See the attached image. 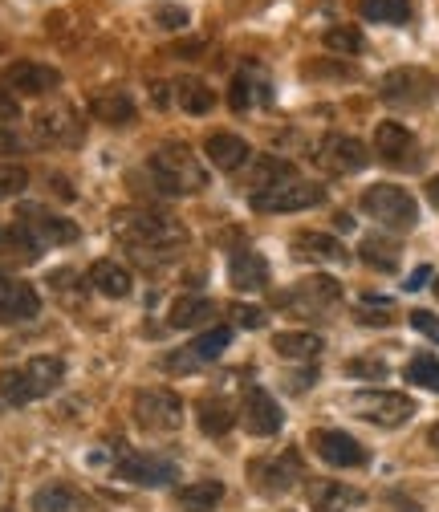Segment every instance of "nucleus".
Here are the masks:
<instances>
[{"label": "nucleus", "instance_id": "c85d7f7f", "mask_svg": "<svg viewBox=\"0 0 439 512\" xmlns=\"http://www.w3.org/2000/svg\"><path fill=\"white\" fill-rule=\"evenodd\" d=\"M358 252H362V261H366L370 269H379V273H395L399 261H403V248H399L395 240H387V236H366V240L358 244Z\"/></svg>", "mask_w": 439, "mask_h": 512}, {"label": "nucleus", "instance_id": "20e7f679", "mask_svg": "<svg viewBox=\"0 0 439 512\" xmlns=\"http://www.w3.org/2000/svg\"><path fill=\"white\" fill-rule=\"evenodd\" d=\"M322 200H326V187L305 183V179H285L277 187H265V191H253V196H248L253 212H265V216L305 212V208H318Z\"/></svg>", "mask_w": 439, "mask_h": 512}, {"label": "nucleus", "instance_id": "2f4dec72", "mask_svg": "<svg viewBox=\"0 0 439 512\" xmlns=\"http://www.w3.org/2000/svg\"><path fill=\"white\" fill-rule=\"evenodd\" d=\"M220 500H224L220 480H192L187 488H179V508L183 512H212Z\"/></svg>", "mask_w": 439, "mask_h": 512}, {"label": "nucleus", "instance_id": "aec40b11", "mask_svg": "<svg viewBox=\"0 0 439 512\" xmlns=\"http://www.w3.org/2000/svg\"><path fill=\"white\" fill-rule=\"evenodd\" d=\"M293 256H297V261H313V265H342V261H350V252L342 248V240H334L330 232H297L293 236Z\"/></svg>", "mask_w": 439, "mask_h": 512}, {"label": "nucleus", "instance_id": "c756f323", "mask_svg": "<svg viewBox=\"0 0 439 512\" xmlns=\"http://www.w3.org/2000/svg\"><path fill=\"white\" fill-rule=\"evenodd\" d=\"M208 317H216V305L208 297H179L167 313L171 330H192V326H204Z\"/></svg>", "mask_w": 439, "mask_h": 512}, {"label": "nucleus", "instance_id": "a211bd4d", "mask_svg": "<svg viewBox=\"0 0 439 512\" xmlns=\"http://www.w3.org/2000/svg\"><path fill=\"white\" fill-rule=\"evenodd\" d=\"M281 423H285V415H281L277 399H273L265 387H248V391H244V427L253 431L257 439L277 435Z\"/></svg>", "mask_w": 439, "mask_h": 512}, {"label": "nucleus", "instance_id": "4468645a", "mask_svg": "<svg viewBox=\"0 0 439 512\" xmlns=\"http://www.w3.org/2000/svg\"><path fill=\"white\" fill-rule=\"evenodd\" d=\"M374 151H379L383 163L391 167H419V147H415V135L407 131L403 122H379V131H374Z\"/></svg>", "mask_w": 439, "mask_h": 512}, {"label": "nucleus", "instance_id": "c9c22d12", "mask_svg": "<svg viewBox=\"0 0 439 512\" xmlns=\"http://www.w3.org/2000/svg\"><path fill=\"white\" fill-rule=\"evenodd\" d=\"M0 403H9V407H25V403H33V391H29V382H25L21 366L0 370Z\"/></svg>", "mask_w": 439, "mask_h": 512}, {"label": "nucleus", "instance_id": "49530a36", "mask_svg": "<svg viewBox=\"0 0 439 512\" xmlns=\"http://www.w3.org/2000/svg\"><path fill=\"white\" fill-rule=\"evenodd\" d=\"M427 281H431V269H427V265H423V269H415V273H411V277H407V285H403V289H411V293H415V289H423V285H427Z\"/></svg>", "mask_w": 439, "mask_h": 512}, {"label": "nucleus", "instance_id": "1a4fd4ad", "mask_svg": "<svg viewBox=\"0 0 439 512\" xmlns=\"http://www.w3.org/2000/svg\"><path fill=\"white\" fill-rule=\"evenodd\" d=\"M318 167H326L330 175H354V171H362L366 163H370V151H366V143L362 139H350V135H326L322 143H318Z\"/></svg>", "mask_w": 439, "mask_h": 512}, {"label": "nucleus", "instance_id": "393cba45", "mask_svg": "<svg viewBox=\"0 0 439 512\" xmlns=\"http://www.w3.org/2000/svg\"><path fill=\"white\" fill-rule=\"evenodd\" d=\"M204 155L212 159V167H220V171H240L244 163H248V143L240 139V135H228V131H216V135H208V143H204Z\"/></svg>", "mask_w": 439, "mask_h": 512}, {"label": "nucleus", "instance_id": "0eeeda50", "mask_svg": "<svg viewBox=\"0 0 439 512\" xmlns=\"http://www.w3.org/2000/svg\"><path fill=\"white\" fill-rule=\"evenodd\" d=\"M350 407L358 411V419L379 423V427H403L415 415V403L399 391H358L350 399Z\"/></svg>", "mask_w": 439, "mask_h": 512}, {"label": "nucleus", "instance_id": "f8f14e48", "mask_svg": "<svg viewBox=\"0 0 439 512\" xmlns=\"http://www.w3.org/2000/svg\"><path fill=\"white\" fill-rule=\"evenodd\" d=\"M118 480H127V484H139V488H167L179 472L175 464L159 460V456H147V452H127V456H118Z\"/></svg>", "mask_w": 439, "mask_h": 512}, {"label": "nucleus", "instance_id": "39448f33", "mask_svg": "<svg viewBox=\"0 0 439 512\" xmlns=\"http://www.w3.org/2000/svg\"><path fill=\"white\" fill-rule=\"evenodd\" d=\"M131 415L143 431H175L183 423V399L167 387H147V391L135 395Z\"/></svg>", "mask_w": 439, "mask_h": 512}, {"label": "nucleus", "instance_id": "7ed1b4c3", "mask_svg": "<svg viewBox=\"0 0 439 512\" xmlns=\"http://www.w3.org/2000/svg\"><path fill=\"white\" fill-rule=\"evenodd\" d=\"M362 212L370 220H379L383 228L391 232H411L419 224V204L407 187H395V183H374L362 191Z\"/></svg>", "mask_w": 439, "mask_h": 512}, {"label": "nucleus", "instance_id": "f03ea898", "mask_svg": "<svg viewBox=\"0 0 439 512\" xmlns=\"http://www.w3.org/2000/svg\"><path fill=\"white\" fill-rule=\"evenodd\" d=\"M147 171L155 175V183H159L163 196H196V191L208 187L204 163H200L192 151H187L183 143H167V147L151 151Z\"/></svg>", "mask_w": 439, "mask_h": 512}, {"label": "nucleus", "instance_id": "37998d69", "mask_svg": "<svg viewBox=\"0 0 439 512\" xmlns=\"http://www.w3.org/2000/svg\"><path fill=\"white\" fill-rule=\"evenodd\" d=\"M407 322H411V330H419L423 338L439 342V317H435L431 309H411V313H407Z\"/></svg>", "mask_w": 439, "mask_h": 512}, {"label": "nucleus", "instance_id": "79ce46f5", "mask_svg": "<svg viewBox=\"0 0 439 512\" xmlns=\"http://www.w3.org/2000/svg\"><path fill=\"white\" fill-rule=\"evenodd\" d=\"M346 374L350 378H366V382H383L387 378V362L383 358H350Z\"/></svg>", "mask_w": 439, "mask_h": 512}, {"label": "nucleus", "instance_id": "ddd939ff", "mask_svg": "<svg viewBox=\"0 0 439 512\" xmlns=\"http://www.w3.org/2000/svg\"><path fill=\"white\" fill-rule=\"evenodd\" d=\"M41 313V297L33 285L0 273V326H17V322H33Z\"/></svg>", "mask_w": 439, "mask_h": 512}, {"label": "nucleus", "instance_id": "412c9836", "mask_svg": "<svg viewBox=\"0 0 439 512\" xmlns=\"http://www.w3.org/2000/svg\"><path fill=\"white\" fill-rule=\"evenodd\" d=\"M285 301L297 309H309V313H322V309L342 301V285L334 277H305V281H297V289L289 297H281V305Z\"/></svg>", "mask_w": 439, "mask_h": 512}, {"label": "nucleus", "instance_id": "603ef678", "mask_svg": "<svg viewBox=\"0 0 439 512\" xmlns=\"http://www.w3.org/2000/svg\"><path fill=\"white\" fill-rule=\"evenodd\" d=\"M435 297H439V277H435Z\"/></svg>", "mask_w": 439, "mask_h": 512}, {"label": "nucleus", "instance_id": "6e6552de", "mask_svg": "<svg viewBox=\"0 0 439 512\" xmlns=\"http://www.w3.org/2000/svg\"><path fill=\"white\" fill-rule=\"evenodd\" d=\"M431 94H435V82L419 66H399V70L383 74V82H379V98L387 106H423V102H431Z\"/></svg>", "mask_w": 439, "mask_h": 512}, {"label": "nucleus", "instance_id": "a18cd8bd", "mask_svg": "<svg viewBox=\"0 0 439 512\" xmlns=\"http://www.w3.org/2000/svg\"><path fill=\"white\" fill-rule=\"evenodd\" d=\"M228 102H232L236 110H248V78H236V82H232V94H228Z\"/></svg>", "mask_w": 439, "mask_h": 512}, {"label": "nucleus", "instance_id": "f3484780", "mask_svg": "<svg viewBox=\"0 0 439 512\" xmlns=\"http://www.w3.org/2000/svg\"><path fill=\"white\" fill-rule=\"evenodd\" d=\"M228 285L236 293H261L269 289V261L253 248H236L228 256Z\"/></svg>", "mask_w": 439, "mask_h": 512}, {"label": "nucleus", "instance_id": "a878e982", "mask_svg": "<svg viewBox=\"0 0 439 512\" xmlns=\"http://www.w3.org/2000/svg\"><path fill=\"white\" fill-rule=\"evenodd\" d=\"M90 285H94L102 297L122 301V297H131L135 277H131V269H122L118 261H94V265H90Z\"/></svg>", "mask_w": 439, "mask_h": 512}, {"label": "nucleus", "instance_id": "9b49d317", "mask_svg": "<svg viewBox=\"0 0 439 512\" xmlns=\"http://www.w3.org/2000/svg\"><path fill=\"white\" fill-rule=\"evenodd\" d=\"M228 346H232V330H228V326H216V330L200 334V338H196L192 346H187V350L167 354V358H163V366H167V370H200V366L216 362Z\"/></svg>", "mask_w": 439, "mask_h": 512}, {"label": "nucleus", "instance_id": "b1692460", "mask_svg": "<svg viewBox=\"0 0 439 512\" xmlns=\"http://www.w3.org/2000/svg\"><path fill=\"white\" fill-rule=\"evenodd\" d=\"M90 114H94L98 122H106V126H131V122H135V102H131L127 90L106 86V90H98V94L90 98Z\"/></svg>", "mask_w": 439, "mask_h": 512}, {"label": "nucleus", "instance_id": "2eb2a0df", "mask_svg": "<svg viewBox=\"0 0 439 512\" xmlns=\"http://www.w3.org/2000/svg\"><path fill=\"white\" fill-rule=\"evenodd\" d=\"M5 86L21 98H41V94H53L61 86V74L53 66H45V61H13V66L5 70Z\"/></svg>", "mask_w": 439, "mask_h": 512}, {"label": "nucleus", "instance_id": "f704fd0d", "mask_svg": "<svg viewBox=\"0 0 439 512\" xmlns=\"http://www.w3.org/2000/svg\"><path fill=\"white\" fill-rule=\"evenodd\" d=\"M403 374H407V382H415V387L439 395V358L435 354H415Z\"/></svg>", "mask_w": 439, "mask_h": 512}, {"label": "nucleus", "instance_id": "de8ad7c7", "mask_svg": "<svg viewBox=\"0 0 439 512\" xmlns=\"http://www.w3.org/2000/svg\"><path fill=\"white\" fill-rule=\"evenodd\" d=\"M305 74H334V78H354V70H334V66H309Z\"/></svg>", "mask_w": 439, "mask_h": 512}, {"label": "nucleus", "instance_id": "58836bf2", "mask_svg": "<svg viewBox=\"0 0 439 512\" xmlns=\"http://www.w3.org/2000/svg\"><path fill=\"white\" fill-rule=\"evenodd\" d=\"M25 187H29V171H25L21 163L0 159V200H13V196H21Z\"/></svg>", "mask_w": 439, "mask_h": 512}, {"label": "nucleus", "instance_id": "dca6fc26", "mask_svg": "<svg viewBox=\"0 0 439 512\" xmlns=\"http://www.w3.org/2000/svg\"><path fill=\"white\" fill-rule=\"evenodd\" d=\"M309 447L330 468H362L366 464V447L354 435H346V431H313L309 435Z\"/></svg>", "mask_w": 439, "mask_h": 512}, {"label": "nucleus", "instance_id": "72a5a7b5", "mask_svg": "<svg viewBox=\"0 0 439 512\" xmlns=\"http://www.w3.org/2000/svg\"><path fill=\"white\" fill-rule=\"evenodd\" d=\"M175 102H179L187 114H208V110L216 106V94H212L208 82H200V78H183V82L175 86Z\"/></svg>", "mask_w": 439, "mask_h": 512}, {"label": "nucleus", "instance_id": "ea45409f", "mask_svg": "<svg viewBox=\"0 0 439 512\" xmlns=\"http://www.w3.org/2000/svg\"><path fill=\"white\" fill-rule=\"evenodd\" d=\"M151 17H155V25L167 29V33H179V29L192 25V13H187L183 5H155Z\"/></svg>", "mask_w": 439, "mask_h": 512}, {"label": "nucleus", "instance_id": "a19ab883", "mask_svg": "<svg viewBox=\"0 0 439 512\" xmlns=\"http://www.w3.org/2000/svg\"><path fill=\"white\" fill-rule=\"evenodd\" d=\"M391 317H395V305L391 301H362L358 305V322L362 326H391Z\"/></svg>", "mask_w": 439, "mask_h": 512}, {"label": "nucleus", "instance_id": "cd10ccee", "mask_svg": "<svg viewBox=\"0 0 439 512\" xmlns=\"http://www.w3.org/2000/svg\"><path fill=\"white\" fill-rule=\"evenodd\" d=\"M196 423H200L204 435L220 439V435H228V431L236 427V411H232L224 399H200V403H196Z\"/></svg>", "mask_w": 439, "mask_h": 512}, {"label": "nucleus", "instance_id": "bb28decb", "mask_svg": "<svg viewBox=\"0 0 439 512\" xmlns=\"http://www.w3.org/2000/svg\"><path fill=\"white\" fill-rule=\"evenodd\" d=\"M273 350L281 358H297V362H309V358H318L326 350V342L318 334H309V330H285L273 338Z\"/></svg>", "mask_w": 439, "mask_h": 512}, {"label": "nucleus", "instance_id": "423d86ee", "mask_svg": "<svg viewBox=\"0 0 439 512\" xmlns=\"http://www.w3.org/2000/svg\"><path fill=\"white\" fill-rule=\"evenodd\" d=\"M29 126H33V139L45 143V147H74L82 139V118L66 102H53V106L37 110L29 118Z\"/></svg>", "mask_w": 439, "mask_h": 512}, {"label": "nucleus", "instance_id": "c03bdc74", "mask_svg": "<svg viewBox=\"0 0 439 512\" xmlns=\"http://www.w3.org/2000/svg\"><path fill=\"white\" fill-rule=\"evenodd\" d=\"M232 317H236V326H244V330H261L265 326V309H257V305H232Z\"/></svg>", "mask_w": 439, "mask_h": 512}, {"label": "nucleus", "instance_id": "e433bc0d", "mask_svg": "<svg viewBox=\"0 0 439 512\" xmlns=\"http://www.w3.org/2000/svg\"><path fill=\"white\" fill-rule=\"evenodd\" d=\"M33 512H74V492L66 484H45L33 492Z\"/></svg>", "mask_w": 439, "mask_h": 512}, {"label": "nucleus", "instance_id": "3c124183", "mask_svg": "<svg viewBox=\"0 0 439 512\" xmlns=\"http://www.w3.org/2000/svg\"><path fill=\"white\" fill-rule=\"evenodd\" d=\"M427 443H431V447H435V456H439V423H435V427H431V431H427Z\"/></svg>", "mask_w": 439, "mask_h": 512}, {"label": "nucleus", "instance_id": "4c0bfd02", "mask_svg": "<svg viewBox=\"0 0 439 512\" xmlns=\"http://www.w3.org/2000/svg\"><path fill=\"white\" fill-rule=\"evenodd\" d=\"M322 45L330 49V53H358L362 49V33L354 29V25H334V29H326L322 33Z\"/></svg>", "mask_w": 439, "mask_h": 512}, {"label": "nucleus", "instance_id": "f257e3e1", "mask_svg": "<svg viewBox=\"0 0 439 512\" xmlns=\"http://www.w3.org/2000/svg\"><path fill=\"white\" fill-rule=\"evenodd\" d=\"M114 232L135 248L139 261H171L179 256V248H187V228L155 208H122L114 212Z\"/></svg>", "mask_w": 439, "mask_h": 512}, {"label": "nucleus", "instance_id": "5701e85b", "mask_svg": "<svg viewBox=\"0 0 439 512\" xmlns=\"http://www.w3.org/2000/svg\"><path fill=\"white\" fill-rule=\"evenodd\" d=\"M21 374L29 382L33 399H45V395H53L61 387V378H66V362H61L57 354H37V358H29L21 366Z\"/></svg>", "mask_w": 439, "mask_h": 512}, {"label": "nucleus", "instance_id": "7c9ffc66", "mask_svg": "<svg viewBox=\"0 0 439 512\" xmlns=\"http://www.w3.org/2000/svg\"><path fill=\"white\" fill-rule=\"evenodd\" d=\"M285 179H297L293 163L289 159H277V155H257L253 159V175H248V187L253 191H265V187H277Z\"/></svg>", "mask_w": 439, "mask_h": 512}, {"label": "nucleus", "instance_id": "6ab92c4d", "mask_svg": "<svg viewBox=\"0 0 439 512\" xmlns=\"http://www.w3.org/2000/svg\"><path fill=\"white\" fill-rule=\"evenodd\" d=\"M248 476H253V484L265 492V496H277V492H289L301 476V456L297 452H285L277 460H257L253 468H248Z\"/></svg>", "mask_w": 439, "mask_h": 512}, {"label": "nucleus", "instance_id": "8fccbe9b", "mask_svg": "<svg viewBox=\"0 0 439 512\" xmlns=\"http://www.w3.org/2000/svg\"><path fill=\"white\" fill-rule=\"evenodd\" d=\"M427 200L439 208V175H435V179H427Z\"/></svg>", "mask_w": 439, "mask_h": 512}, {"label": "nucleus", "instance_id": "9d476101", "mask_svg": "<svg viewBox=\"0 0 439 512\" xmlns=\"http://www.w3.org/2000/svg\"><path fill=\"white\" fill-rule=\"evenodd\" d=\"M17 224H21L37 244H74V240L82 236L74 220L53 216V212H45V208H37V204H25L21 216H17Z\"/></svg>", "mask_w": 439, "mask_h": 512}, {"label": "nucleus", "instance_id": "473e14b6", "mask_svg": "<svg viewBox=\"0 0 439 512\" xmlns=\"http://www.w3.org/2000/svg\"><path fill=\"white\" fill-rule=\"evenodd\" d=\"M358 13L379 25H403L411 17V0H358Z\"/></svg>", "mask_w": 439, "mask_h": 512}, {"label": "nucleus", "instance_id": "4be33fe9", "mask_svg": "<svg viewBox=\"0 0 439 512\" xmlns=\"http://www.w3.org/2000/svg\"><path fill=\"white\" fill-rule=\"evenodd\" d=\"M309 504H313V512H358L366 504V496L342 480H322L309 488Z\"/></svg>", "mask_w": 439, "mask_h": 512}, {"label": "nucleus", "instance_id": "09e8293b", "mask_svg": "<svg viewBox=\"0 0 439 512\" xmlns=\"http://www.w3.org/2000/svg\"><path fill=\"white\" fill-rule=\"evenodd\" d=\"M200 49H204V41H187V45H175L171 53H175V57H192V53H200Z\"/></svg>", "mask_w": 439, "mask_h": 512}]
</instances>
